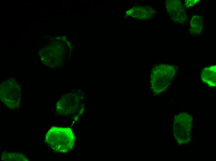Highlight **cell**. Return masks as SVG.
<instances>
[{
    "instance_id": "ba28073f",
    "label": "cell",
    "mask_w": 216,
    "mask_h": 161,
    "mask_svg": "<svg viewBox=\"0 0 216 161\" xmlns=\"http://www.w3.org/2000/svg\"><path fill=\"white\" fill-rule=\"evenodd\" d=\"M1 159L4 161H28L26 156L20 153L3 152L1 154Z\"/></svg>"
},
{
    "instance_id": "52a82bcc",
    "label": "cell",
    "mask_w": 216,
    "mask_h": 161,
    "mask_svg": "<svg viewBox=\"0 0 216 161\" xmlns=\"http://www.w3.org/2000/svg\"><path fill=\"white\" fill-rule=\"evenodd\" d=\"M204 27V22L202 17L195 15L192 17L190 28L191 34L196 35L200 34L203 31Z\"/></svg>"
},
{
    "instance_id": "277c9868",
    "label": "cell",
    "mask_w": 216,
    "mask_h": 161,
    "mask_svg": "<svg viewBox=\"0 0 216 161\" xmlns=\"http://www.w3.org/2000/svg\"><path fill=\"white\" fill-rule=\"evenodd\" d=\"M76 96L75 94H69L61 98L56 104V111L58 115L68 116L77 114L80 101Z\"/></svg>"
},
{
    "instance_id": "3957f363",
    "label": "cell",
    "mask_w": 216,
    "mask_h": 161,
    "mask_svg": "<svg viewBox=\"0 0 216 161\" xmlns=\"http://www.w3.org/2000/svg\"><path fill=\"white\" fill-rule=\"evenodd\" d=\"M0 99L7 107L13 110L18 108L20 105L21 90L15 80H7L0 86Z\"/></svg>"
},
{
    "instance_id": "9c48e42d",
    "label": "cell",
    "mask_w": 216,
    "mask_h": 161,
    "mask_svg": "<svg viewBox=\"0 0 216 161\" xmlns=\"http://www.w3.org/2000/svg\"><path fill=\"white\" fill-rule=\"evenodd\" d=\"M200 1L199 0H186L185 2V6L189 7L194 6Z\"/></svg>"
},
{
    "instance_id": "6da1fadb",
    "label": "cell",
    "mask_w": 216,
    "mask_h": 161,
    "mask_svg": "<svg viewBox=\"0 0 216 161\" xmlns=\"http://www.w3.org/2000/svg\"><path fill=\"white\" fill-rule=\"evenodd\" d=\"M45 141L54 152L66 153L73 148L75 137L70 128L52 127L47 132Z\"/></svg>"
},
{
    "instance_id": "7a4b0ae2",
    "label": "cell",
    "mask_w": 216,
    "mask_h": 161,
    "mask_svg": "<svg viewBox=\"0 0 216 161\" xmlns=\"http://www.w3.org/2000/svg\"><path fill=\"white\" fill-rule=\"evenodd\" d=\"M175 66L166 64L155 66L151 74V88L156 94L161 93L166 90L171 85L176 74Z\"/></svg>"
},
{
    "instance_id": "5b68a950",
    "label": "cell",
    "mask_w": 216,
    "mask_h": 161,
    "mask_svg": "<svg viewBox=\"0 0 216 161\" xmlns=\"http://www.w3.org/2000/svg\"><path fill=\"white\" fill-rule=\"evenodd\" d=\"M166 6L167 12L173 20L180 24L187 21V17L180 1L167 0Z\"/></svg>"
},
{
    "instance_id": "8992f818",
    "label": "cell",
    "mask_w": 216,
    "mask_h": 161,
    "mask_svg": "<svg viewBox=\"0 0 216 161\" xmlns=\"http://www.w3.org/2000/svg\"><path fill=\"white\" fill-rule=\"evenodd\" d=\"M200 78L203 82L211 87L216 85V66H209L203 68L201 71Z\"/></svg>"
}]
</instances>
